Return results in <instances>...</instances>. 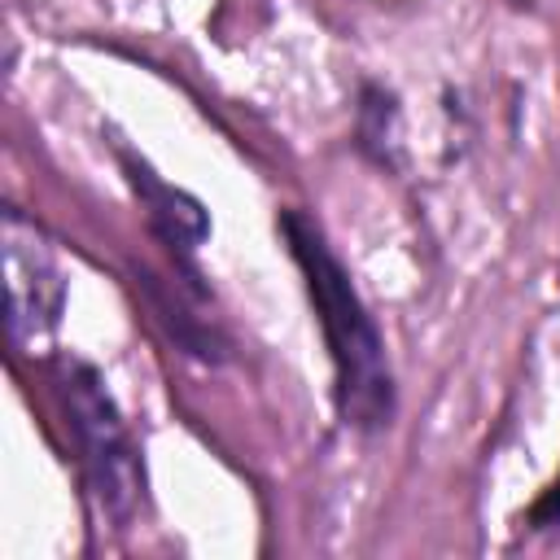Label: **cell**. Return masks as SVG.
<instances>
[{
    "label": "cell",
    "instance_id": "4",
    "mask_svg": "<svg viewBox=\"0 0 560 560\" xmlns=\"http://www.w3.org/2000/svg\"><path fill=\"white\" fill-rule=\"evenodd\" d=\"M118 162H122V171H127L131 192H136L140 206H144L149 232L175 254V267H184V276L197 280L192 258H197L201 241L210 236V214H206V206H201L192 192L166 184V179H162L144 158H136L127 144H118Z\"/></svg>",
    "mask_w": 560,
    "mask_h": 560
},
{
    "label": "cell",
    "instance_id": "1",
    "mask_svg": "<svg viewBox=\"0 0 560 560\" xmlns=\"http://www.w3.org/2000/svg\"><path fill=\"white\" fill-rule=\"evenodd\" d=\"M276 232H280L289 258L302 271L315 324L324 332V350H328V363H332L337 420L346 429H359V433L389 429L394 411H398L394 368H389V354H385V337H381L372 311L363 306L346 262L328 245L315 214H306L302 206H284L276 214Z\"/></svg>",
    "mask_w": 560,
    "mask_h": 560
},
{
    "label": "cell",
    "instance_id": "3",
    "mask_svg": "<svg viewBox=\"0 0 560 560\" xmlns=\"http://www.w3.org/2000/svg\"><path fill=\"white\" fill-rule=\"evenodd\" d=\"M4 293H9V337L18 346H35L44 341L66 311V276L52 258V245L44 241V232L9 210L4 214Z\"/></svg>",
    "mask_w": 560,
    "mask_h": 560
},
{
    "label": "cell",
    "instance_id": "5",
    "mask_svg": "<svg viewBox=\"0 0 560 560\" xmlns=\"http://www.w3.org/2000/svg\"><path fill=\"white\" fill-rule=\"evenodd\" d=\"M359 144L372 153L381 166H394V144H398V101L381 83H363L359 92Z\"/></svg>",
    "mask_w": 560,
    "mask_h": 560
},
{
    "label": "cell",
    "instance_id": "6",
    "mask_svg": "<svg viewBox=\"0 0 560 560\" xmlns=\"http://www.w3.org/2000/svg\"><path fill=\"white\" fill-rule=\"evenodd\" d=\"M525 521H529V529H538V534H542V529H560V472H556L551 486L534 499V508H529Z\"/></svg>",
    "mask_w": 560,
    "mask_h": 560
},
{
    "label": "cell",
    "instance_id": "2",
    "mask_svg": "<svg viewBox=\"0 0 560 560\" xmlns=\"http://www.w3.org/2000/svg\"><path fill=\"white\" fill-rule=\"evenodd\" d=\"M52 385L66 407V424L79 442V464L96 508L114 525H127L144 499V464L114 394L105 389V376L88 359L61 354L52 363Z\"/></svg>",
    "mask_w": 560,
    "mask_h": 560
}]
</instances>
